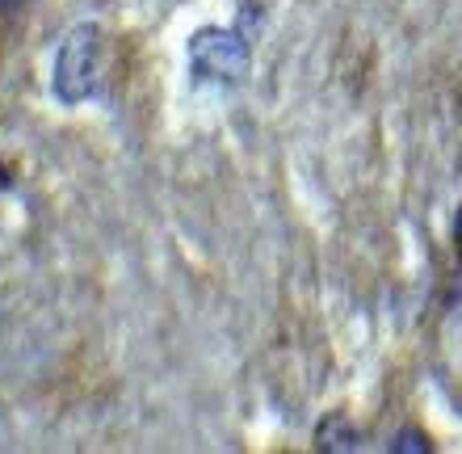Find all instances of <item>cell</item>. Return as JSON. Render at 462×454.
Returning a JSON list of instances; mask_svg holds the SVG:
<instances>
[{"label": "cell", "instance_id": "1", "mask_svg": "<svg viewBox=\"0 0 462 454\" xmlns=\"http://www.w3.org/2000/svg\"><path fill=\"white\" fill-rule=\"evenodd\" d=\"M51 88L68 106H80L101 88V30L93 22H80L55 51Z\"/></svg>", "mask_w": 462, "mask_h": 454}, {"label": "cell", "instance_id": "2", "mask_svg": "<svg viewBox=\"0 0 462 454\" xmlns=\"http://www.w3.org/2000/svg\"><path fill=\"white\" fill-rule=\"evenodd\" d=\"M248 42L244 30H219L207 25L189 38V72L202 85H236L248 72Z\"/></svg>", "mask_w": 462, "mask_h": 454}, {"label": "cell", "instance_id": "3", "mask_svg": "<svg viewBox=\"0 0 462 454\" xmlns=\"http://www.w3.org/2000/svg\"><path fill=\"white\" fill-rule=\"evenodd\" d=\"M316 446H319V450H332V454H345V450H362V433L353 430V425H345L341 417H328V421H319Z\"/></svg>", "mask_w": 462, "mask_h": 454}, {"label": "cell", "instance_id": "4", "mask_svg": "<svg viewBox=\"0 0 462 454\" xmlns=\"http://www.w3.org/2000/svg\"><path fill=\"white\" fill-rule=\"evenodd\" d=\"M391 446H395V450H429L433 442H429V438H420V433H400Z\"/></svg>", "mask_w": 462, "mask_h": 454}, {"label": "cell", "instance_id": "5", "mask_svg": "<svg viewBox=\"0 0 462 454\" xmlns=\"http://www.w3.org/2000/svg\"><path fill=\"white\" fill-rule=\"evenodd\" d=\"M454 248H458V257H462V207L454 215Z\"/></svg>", "mask_w": 462, "mask_h": 454}, {"label": "cell", "instance_id": "6", "mask_svg": "<svg viewBox=\"0 0 462 454\" xmlns=\"http://www.w3.org/2000/svg\"><path fill=\"white\" fill-rule=\"evenodd\" d=\"M22 0H0V13H9V9H17Z\"/></svg>", "mask_w": 462, "mask_h": 454}, {"label": "cell", "instance_id": "7", "mask_svg": "<svg viewBox=\"0 0 462 454\" xmlns=\"http://www.w3.org/2000/svg\"><path fill=\"white\" fill-rule=\"evenodd\" d=\"M9 185H13V177H9L5 169H0V190H9Z\"/></svg>", "mask_w": 462, "mask_h": 454}]
</instances>
